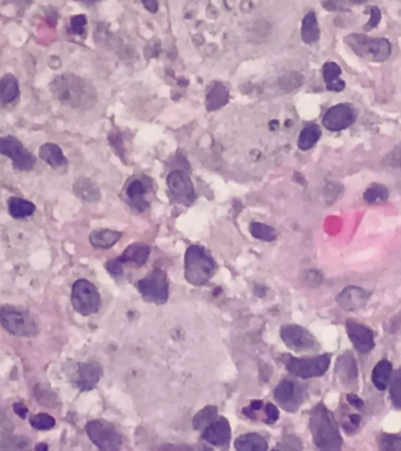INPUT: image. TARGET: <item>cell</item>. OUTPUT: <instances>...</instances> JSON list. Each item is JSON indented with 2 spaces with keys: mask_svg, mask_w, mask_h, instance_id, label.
<instances>
[{
  "mask_svg": "<svg viewBox=\"0 0 401 451\" xmlns=\"http://www.w3.org/2000/svg\"><path fill=\"white\" fill-rule=\"evenodd\" d=\"M149 254H150V248L148 244L136 242V244H129L122 253L121 256L116 259L123 267L128 266L133 268H138L145 265L148 260Z\"/></svg>",
  "mask_w": 401,
  "mask_h": 451,
  "instance_id": "cell-20",
  "label": "cell"
},
{
  "mask_svg": "<svg viewBox=\"0 0 401 451\" xmlns=\"http://www.w3.org/2000/svg\"><path fill=\"white\" fill-rule=\"evenodd\" d=\"M87 25V17L84 14H78L71 18L70 23V32L75 36H82Z\"/></svg>",
  "mask_w": 401,
  "mask_h": 451,
  "instance_id": "cell-39",
  "label": "cell"
},
{
  "mask_svg": "<svg viewBox=\"0 0 401 451\" xmlns=\"http://www.w3.org/2000/svg\"><path fill=\"white\" fill-rule=\"evenodd\" d=\"M345 326L351 343L359 353L368 354L375 348V335L370 328L352 321H348Z\"/></svg>",
  "mask_w": 401,
  "mask_h": 451,
  "instance_id": "cell-16",
  "label": "cell"
},
{
  "mask_svg": "<svg viewBox=\"0 0 401 451\" xmlns=\"http://www.w3.org/2000/svg\"><path fill=\"white\" fill-rule=\"evenodd\" d=\"M393 368L392 363L388 360H381L375 364L372 370V384L378 391H385L390 384Z\"/></svg>",
  "mask_w": 401,
  "mask_h": 451,
  "instance_id": "cell-26",
  "label": "cell"
},
{
  "mask_svg": "<svg viewBox=\"0 0 401 451\" xmlns=\"http://www.w3.org/2000/svg\"><path fill=\"white\" fill-rule=\"evenodd\" d=\"M310 429L314 445L319 450H341L343 438L337 422L324 403L317 404L311 411Z\"/></svg>",
  "mask_w": 401,
  "mask_h": 451,
  "instance_id": "cell-2",
  "label": "cell"
},
{
  "mask_svg": "<svg viewBox=\"0 0 401 451\" xmlns=\"http://www.w3.org/2000/svg\"><path fill=\"white\" fill-rule=\"evenodd\" d=\"M86 433L93 445L100 450L116 451L121 448V435L113 424L102 420L89 421L86 425Z\"/></svg>",
  "mask_w": 401,
  "mask_h": 451,
  "instance_id": "cell-10",
  "label": "cell"
},
{
  "mask_svg": "<svg viewBox=\"0 0 401 451\" xmlns=\"http://www.w3.org/2000/svg\"><path fill=\"white\" fill-rule=\"evenodd\" d=\"M264 413H265L264 423H276L278 421V418H280V411L277 409L276 406H273V403L264 404Z\"/></svg>",
  "mask_w": 401,
  "mask_h": 451,
  "instance_id": "cell-41",
  "label": "cell"
},
{
  "mask_svg": "<svg viewBox=\"0 0 401 451\" xmlns=\"http://www.w3.org/2000/svg\"><path fill=\"white\" fill-rule=\"evenodd\" d=\"M249 231L253 238L258 239V240L271 242V241L276 240L277 238L276 231L269 224H262V222H251Z\"/></svg>",
  "mask_w": 401,
  "mask_h": 451,
  "instance_id": "cell-35",
  "label": "cell"
},
{
  "mask_svg": "<svg viewBox=\"0 0 401 451\" xmlns=\"http://www.w3.org/2000/svg\"><path fill=\"white\" fill-rule=\"evenodd\" d=\"M336 373H337L341 384L350 386L357 381V362L350 352L343 354L336 363Z\"/></svg>",
  "mask_w": 401,
  "mask_h": 451,
  "instance_id": "cell-22",
  "label": "cell"
},
{
  "mask_svg": "<svg viewBox=\"0 0 401 451\" xmlns=\"http://www.w3.org/2000/svg\"><path fill=\"white\" fill-rule=\"evenodd\" d=\"M30 423L37 430H51L55 427V418L51 415L40 413L30 418Z\"/></svg>",
  "mask_w": 401,
  "mask_h": 451,
  "instance_id": "cell-37",
  "label": "cell"
},
{
  "mask_svg": "<svg viewBox=\"0 0 401 451\" xmlns=\"http://www.w3.org/2000/svg\"><path fill=\"white\" fill-rule=\"evenodd\" d=\"M388 386H390L392 403L395 408L401 409V369L395 370V373H392Z\"/></svg>",
  "mask_w": 401,
  "mask_h": 451,
  "instance_id": "cell-36",
  "label": "cell"
},
{
  "mask_svg": "<svg viewBox=\"0 0 401 451\" xmlns=\"http://www.w3.org/2000/svg\"><path fill=\"white\" fill-rule=\"evenodd\" d=\"M356 112L348 104H338L327 109L323 116V125L331 132H341L356 121Z\"/></svg>",
  "mask_w": 401,
  "mask_h": 451,
  "instance_id": "cell-15",
  "label": "cell"
},
{
  "mask_svg": "<svg viewBox=\"0 0 401 451\" xmlns=\"http://www.w3.org/2000/svg\"><path fill=\"white\" fill-rule=\"evenodd\" d=\"M109 143H111V146L114 147L115 152L118 153L119 156H121V153L125 152L123 151V141H122V138L119 133H113L109 136Z\"/></svg>",
  "mask_w": 401,
  "mask_h": 451,
  "instance_id": "cell-45",
  "label": "cell"
},
{
  "mask_svg": "<svg viewBox=\"0 0 401 451\" xmlns=\"http://www.w3.org/2000/svg\"><path fill=\"white\" fill-rule=\"evenodd\" d=\"M120 232L111 231V229H100L94 231L89 235V242L92 246L100 249H107L114 246L121 239Z\"/></svg>",
  "mask_w": 401,
  "mask_h": 451,
  "instance_id": "cell-29",
  "label": "cell"
},
{
  "mask_svg": "<svg viewBox=\"0 0 401 451\" xmlns=\"http://www.w3.org/2000/svg\"><path fill=\"white\" fill-rule=\"evenodd\" d=\"M370 293L361 287L350 286L341 290V294L337 296L338 305L346 312H354L363 308L368 303L370 299Z\"/></svg>",
  "mask_w": 401,
  "mask_h": 451,
  "instance_id": "cell-19",
  "label": "cell"
},
{
  "mask_svg": "<svg viewBox=\"0 0 401 451\" xmlns=\"http://www.w3.org/2000/svg\"><path fill=\"white\" fill-rule=\"evenodd\" d=\"M303 77L298 75V73H291V75H285V77L282 79L280 85H282V87H283L285 91H291V89L300 87V86L303 84Z\"/></svg>",
  "mask_w": 401,
  "mask_h": 451,
  "instance_id": "cell-40",
  "label": "cell"
},
{
  "mask_svg": "<svg viewBox=\"0 0 401 451\" xmlns=\"http://www.w3.org/2000/svg\"><path fill=\"white\" fill-rule=\"evenodd\" d=\"M0 154L11 160L14 170L19 172L32 170L37 163L33 153L27 150L16 136H6L0 138Z\"/></svg>",
  "mask_w": 401,
  "mask_h": 451,
  "instance_id": "cell-8",
  "label": "cell"
},
{
  "mask_svg": "<svg viewBox=\"0 0 401 451\" xmlns=\"http://www.w3.org/2000/svg\"><path fill=\"white\" fill-rule=\"evenodd\" d=\"M7 208L11 217L17 220L32 217L35 212V205L33 202L18 197H11L7 200Z\"/></svg>",
  "mask_w": 401,
  "mask_h": 451,
  "instance_id": "cell-27",
  "label": "cell"
},
{
  "mask_svg": "<svg viewBox=\"0 0 401 451\" xmlns=\"http://www.w3.org/2000/svg\"><path fill=\"white\" fill-rule=\"evenodd\" d=\"M169 192L177 204L190 206L195 201V188L189 174L183 170H172L167 178Z\"/></svg>",
  "mask_w": 401,
  "mask_h": 451,
  "instance_id": "cell-13",
  "label": "cell"
},
{
  "mask_svg": "<svg viewBox=\"0 0 401 451\" xmlns=\"http://www.w3.org/2000/svg\"><path fill=\"white\" fill-rule=\"evenodd\" d=\"M229 102V91L222 84H215L207 95V109L210 112L222 109Z\"/></svg>",
  "mask_w": 401,
  "mask_h": 451,
  "instance_id": "cell-30",
  "label": "cell"
},
{
  "mask_svg": "<svg viewBox=\"0 0 401 451\" xmlns=\"http://www.w3.org/2000/svg\"><path fill=\"white\" fill-rule=\"evenodd\" d=\"M345 44L353 53L365 60L384 63L392 55V45L386 38L368 37L366 34L351 33L345 37Z\"/></svg>",
  "mask_w": 401,
  "mask_h": 451,
  "instance_id": "cell-4",
  "label": "cell"
},
{
  "mask_svg": "<svg viewBox=\"0 0 401 451\" xmlns=\"http://www.w3.org/2000/svg\"><path fill=\"white\" fill-rule=\"evenodd\" d=\"M140 295L145 301L163 305L169 299V282L165 271L156 268L136 283Z\"/></svg>",
  "mask_w": 401,
  "mask_h": 451,
  "instance_id": "cell-6",
  "label": "cell"
},
{
  "mask_svg": "<svg viewBox=\"0 0 401 451\" xmlns=\"http://www.w3.org/2000/svg\"><path fill=\"white\" fill-rule=\"evenodd\" d=\"M142 4L145 7V10L150 13H156L159 11V1L158 0H142Z\"/></svg>",
  "mask_w": 401,
  "mask_h": 451,
  "instance_id": "cell-49",
  "label": "cell"
},
{
  "mask_svg": "<svg viewBox=\"0 0 401 451\" xmlns=\"http://www.w3.org/2000/svg\"><path fill=\"white\" fill-rule=\"evenodd\" d=\"M216 261L201 246L192 244L185 256V276L190 285L203 286L215 275Z\"/></svg>",
  "mask_w": 401,
  "mask_h": 451,
  "instance_id": "cell-3",
  "label": "cell"
},
{
  "mask_svg": "<svg viewBox=\"0 0 401 451\" xmlns=\"http://www.w3.org/2000/svg\"><path fill=\"white\" fill-rule=\"evenodd\" d=\"M323 78L329 91L341 92L346 86L344 80L341 79V66L334 61H327L324 64Z\"/></svg>",
  "mask_w": 401,
  "mask_h": 451,
  "instance_id": "cell-24",
  "label": "cell"
},
{
  "mask_svg": "<svg viewBox=\"0 0 401 451\" xmlns=\"http://www.w3.org/2000/svg\"><path fill=\"white\" fill-rule=\"evenodd\" d=\"M105 268L115 278H120L123 274V266L120 263L118 259H113L106 262Z\"/></svg>",
  "mask_w": 401,
  "mask_h": 451,
  "instance_id": "cell-42",
  "label": "cell"
},
{
  "mask_svg": "<svg viewBox=\"0 0 401 451\" xmlns=\"http://www.w3.org/2000/svg\"><path fill=\"white\" fill-rule=\"evenodd\" d=\"M370 12H371V18H370V21H368V24L365 25L364 28L366 31L372 30V28H375L378 24H379V21L381 19V13L380 10L375 6H371L370 9Z\"/></svg>",
  "mask_w": 401,
  "mask_h": 451,
  "instance_id": "cell-43",
  "label": "cell"
},
{
  "mask_svg": "<svg viewBox=\"0 0 401 451\" xmlns=\"http://www.w3.org/2000/svg\"><path fill=\"white\" fill-rule=\"evenodd\" d=\"M348 1H350V3H352V4H357V5H359V4L366 3L368 0H348Z\"/></svg>",
  "mask_w": 401,
  "mask_h": 451,
  "instance_id": "cell-52",
  "label": "cell"
},
{
  "mask_svg": "<svg viewBox=\"0 0 401 451\" xmlns=\"http://www.w3.org/2000/svg\"><path fill=\"white\" fill-rule=\"evenodd\" d=\"M54 99L71 109L88 111L98 102V92L91 82L75 73H62L50 82Z\"/></svg>",
  "mask_w": 401,
  "mask_h": 451,
  "instance_id": "cell-1",
  "label": "cell"
},
{
  "mask_svg": "<svg viewBox=\"0 0 401 451\" xmlns=\"http://www.w3.org/2000/svg\"><path fill=\"white\" fill-rule=\"evenodd\" d=\"M102 376V368L99 363H80L75 375V384L80 391H89L98 386Z\"/></svg>",
  "mask_w": 401,
  "mask_h": 451,
  "instance_id": "cell-18",
  "label": "cell"
},
{
  "mask_svg": "<svg viewBox=\"0 0 401 451\" xmlns=\"http://www.w3.org/2000/svg\"><path fill=\"white\" fill-rule=\"evenodd\" d=\"M230 438L231 428L228 420L224 418H216L215 421L202 430V440L219 448H224L229 445Z\"/></svg>",
  "mask_w": 401,
  "mask_h": 451,
  "instance_id": "cell-17",
  "label": "cell"
},
{
  "mask_svg": "<svg viewBox=\"0 0 401 451\" xmlns=\"http://www.w3.org/2000/svg\"><path fill=\"white\" fill-rule=\"evenodd\" d=\"M330 363L331 354L304 359L289 357L287 361V369L291 375L300 379H312L323 376L329 369Z\"/></svg>",
  "mask_w": 401,
  "mask_h": 451,
  "instance_id": "cell-11",
  "label": "cell"
},
{
  "mask_svg": "<svg viewBox=\"0 0 401 451\" xmlns=\"http://www.w3.org/2000/svg\"><path fill=\"white\" fill-rule=\"evenodd\" d=\"M302 40L307 45H312L316 41L319 40L321 37V30L318 25L317 16L314 11H310L305 14L303 21H302V30H300Z\"/></svg>",
  "mask_w": 401,
  "mask_h": 451,
  "instance_id": "cell-25",
  "label": "cell"
},
{
  "mask_svg": "<svg viewBox=\"0 0 401 451\" xmlns=\"http://www.w3.org/2000/svg\"><path fill=\"white\" fill-rule=\"evenodd\" d=\"M21 94L19 82L18 79L11 73H6L0 78V104L1 105H10L17 100Z\"/></svg>",
  "mask_w": 401,
  "mask_h": 451,
  "instance_id": "cell-23",
  "label": "cell"
},
{
  "mask_svg": "<svg viewBox=\"0 0 401 451\" xmlns=\"http://www.w3.org/2000/svg\"><path fill=\"white\" fill-rule=\"evenodd\" d=\"M305 396V384L294 379H284L273 391V398L287 413H296L303 404Z\"/></svg>",
  "mask_w": 401,
  "mask_h": 451,
  "instance_id": "cell-9",
  "label": "cell"
},
{
  "mask_svg": "<svg viewBox=\"0 0 401 451\" xmlns=\"http://www.w3.org/2000/svg\"><path fill=\"white\" fill-rule=\"evenodd\" d=\"M388 197H390V193H388V187L380 185V183H373L363 194V197L368 204L384 202V201L388 200Z\"/></svg>",
  "mask_w": 401,
  "mask_h": 451,
  "instance_id": "cell-34",
  "label": "cell"
},
{
  "mask_svg": "<svg viewBox=\"0 0 401 451\" xmlns=\"http://www.w3.org/2000/svg\"><path fill=\"white\" fill-rule=\"evenodd\" d=\"M380 450L401 451V438L397 435L381 434L378 438Z\"/></svg>",
  "mask_w": 401,
  "mask_h": 451,
  "instance_id": "cell-38",
  "label": "cell"
},
{
  "mask_svg": "<svg viewBox=\"0 0 401 451\" xmlns=\"http://www.w3.org/2000/svg\"><path fill=\"white\" fill-rule=\"evenodd\" d=\"M0 323L12 335L32 337L38 334L37 325L28 313L5 305L0 308Z\"/></svg>",
  "mask_w": 401,
  "mask_h": 451,
  "instance_id": "cell-7",
  "label": "cell"
},
{
  "mask_svg": "<svg viewBox=\"0 0 401 451\" xmlns=\"http://www.w3.org/2000/svg\"><path fill=\"white\" fill-rule=\"evenodd\" d=\"M152 190L153 181L150 178L142 177L133 179L126 187V201L135 211H145L149 207L147 197Z\"/></svg>",
  "mask_w": 401,
  "mask_h": 451,
  "instance_id": "cell-14",
  "label": "cell"
},
{
  "mask_svg": "<svg viewBox=\"0 0 401 451\" xmlns=\"http://www.w3.org/2000/svg\"><path fill=\"white\" fill-rule=\"evenodd\" d=\"M322 131L316 124L304 126L298 136V147L302 151H309L321 139Z\"/></svg>",
  "mask_w": 401,
  "mask_h": 451,
  "instance_id": "cell-32",
  "label": "cell"
},
{
  "mask_svg": "<svg viewBox=\"0 0 401 451\" xmlns=\"http://www.w3.org/2000/svg\"><path fill=\"white\" fill-rule=\"evenodd\" d=\"M75 1H79V3L87 4V5H92V4H95L99 0H75Z\"/></svg>",
  "mask_w": 401,
  "mask_h": 451,
  "instance_id": "cell-51",
  "label": "cell"
},
{
  "mask_svg": "<svg viewBox=\"0 0 401 451\" xmlns=\"http://www.w3.org/2000/svg\"><path fill=\"white\" fill-rule=\"evenodd\" d=\"M348 402L352 407L357 408V409H361L364 407V401L361 400V397L356 393H348Z\"/></svg>",
  "mask_w": 401,
  "mask_h": 451,
  "instance_id": "cell-46",
  "label": "cell"
},
{
  "mask_svg": "<svg viewBox=\"0 0 401 451\" xmlns=\"http://www.w3.org/2000/svg\"><path fill=\"white\" fill-rule=\"evenodd\" d=\"M216 418H217V408L208 406L203 408L202 411H199L195 415V418H192V427L195 430H204L212 422L215 421Z\"/></svg>",
  "mask_w": 401,
  "mask_h": 451,
  "instance_id": "cell-33",
  "label": "cell"
},
{
  "mask_svg": "<svg viewBox=\"0 0 401 451\" xmlns=\"http://www.w3.org/2000/svg\"><path fill=\"white\" fill-rule=\"evenodd\" d=\"M235 448L238 451H265L268 443L260 435H242L235 440Z\"/></svg>",
  "mask_w": 401,
  "mask_h": 451,
  "instance_id": "cell-31",
  "label": "cell"
},
{
  "mask_svg": "<svg viewBox=\"0 0 401 451\" xmlns=\"http://www.w3.org/2000/svg\"><path fill=\"white\" fill-rule=\"evenodd\" d=\"M35 450H43L46 451L48 449V445H45V443H41V445H35Z\"/></svg>",
  "mask_w": 401,
  "mask_h": 451,
  "instance_id": "cell-50",
  "label": "cell"
},
{
  "mask_svg": "<svg viewBox=\"0 0 401 451\" xmlns=\"http://www.w3.org/2000/svg\"><path fill=\"white\" fill-rule=\"evenodd\" d=\"M361 423V415H350V416H348V422L344 423V425H343V429H344V430L346 431L348 434H351V433H354V431L357 430V428L359 427V424Z\"/></svg>",
  "mask_w": 401,
  "mask_h": 451,
  "instance_id": "cell-44",
  "label": "cell"
},
{
  "mask_svg": "<svg viewBox=\"0 0 401 451\" xmlns=\"http://www.w3.org/2000/svg\"><path fill=\"white\" fill-rule=\"evenodd\" d=\"M280 337L289 349L303 353L318 349L317 339L309 330L298 325H285L280 328Z\"/></svg>",
  "mask_w": 401,
  "mask_h": 451,
  "instance_id": "cell-12",
  "label": "cell"
},
{
  "mask_svg": "<svg viewBox=\"0 0 401 451\" xmlns=\"http://www.w3.org/2000/svg\"><path fill=\"white\" fill-rule=\"evenodd\" d=\"M13 411L19 418L25 420V418H27V414H28V408H27L24 403L19 402V403L13 404Z\"/></svg>",
  "mask_w": 401,
  "mask_h": 451,
  "instance_id": "cell-48",
  "label": "cell"
},
{
  "mask_svg": "<svg viewBox=\"0 0 401 451\" xmlns=\"http://www.w3.org/2000/svg\"><path fill=\"white\" fill-rule=\"evenodd\" d=\"M73 192L81 200L93 202L100 199V192L93 181L88 178H79L73 185Z\"/></svg>",
  "mask_w": 401,
  "mask_h": 451,
  "instance_id": "cell-28",
  "label": "cell"
},
{
  "mask_svg": "<svg viewBox=\"0 0 401 451\" xmlns=\"http://www.w3.org/2000/svg\"><path fill=\"white\" fill-rule=\"evenodd\" d=\"M45 14H46V21H48V25L54 28L57 25V9H48Z\"/></svg>",
  "mask_w": 401,
  "mask_h": 451,
  "instance_id": "cell-47",
  "label": "cell"
},
{
  "mask_svg": "<svg viewBox=\"0 0 401 451\" xmlns=\"http://www.w3.org/2000/svg\"><path fill=\"white\" fill-rule=\"evenodd\" d=\"M39 158L45 163H48V166L52 167L53 170L66 168L68 165L67 158L65 156L61 147L57 146V143H46L41 145L40 148H39Z\"/></svg>",
  "mask_w": 401,
  "mask_h": 451,
  "instance_id": "cell-21",
  "label": "cell"
},
{
  "mask_svg": "<svg viewBox=\"0 0 401 451\" xmlns=\"http://www.w3.org/2000/svg\"><path fill=\"white\" fill-rule=\"evenodd\" d=\"M72 305L75 310L84 316L93 315L101 307V298L92 282L80 278L72 287Z\"/></svg>",
  "mask_w": 401,
  "mask_h": 451,
  "instance_id": "cell-5",
  "label": "cell"
}]
</instances>
